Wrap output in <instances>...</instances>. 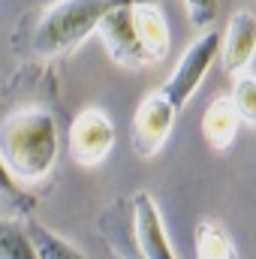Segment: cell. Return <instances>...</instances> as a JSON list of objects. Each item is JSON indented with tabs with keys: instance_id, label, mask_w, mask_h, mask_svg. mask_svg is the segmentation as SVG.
I'll list each match as a JSON object with an SVG mask.
<instances>
[{
	"instance_id": "6da1fadb",
	"label": "cell",
	"mask_w": 256,
	"mask_h": 259,
	"mask_svg": "<svg viewBox=\"0 0 256 259\" xmlns=\"http://www.w3.org/2000/svg\"><path fill=\"white\" fill-rule=\"evenodd\" d=\"M0 154L15 181L36 184V181L49 178L58 163V154H61L55 115L39 106H30V109H18L9 118H3Z\"/></svg>"
},
{
	"instance_id": "7a4b0ae2",
	"label": "cell",
	"mask_w": 256,
	"mask_h": 259,
	"mask_svg": "<svg viewBox=\"0 0 256 259\" xmlns=\"http://www.w3.org/2000/svg\"><path fill=\"white\" fill-rule=\"evenodd\" d=\"M133 3H160V0H55L36 15L27 36V49L39 58L69 55L91 33H97L100 21L112 9Z\"/></svg>"
},
{
	"instance_id": "3957f363",
	"label": "cell",
	"mask_w": 256,
	"mask_h": 259,
	"mask_svg": "<svg viewBox=\"0 0 256 259\" xmlns=\"http://www.w3.org/2000/svg\"><path fill=\"white\" fill-rule=\"evenodd\" d=\"M220 46H223V33L211 27V30H205L199 39H193L190 46L184 49V55L178 58V64H175V69H172V75H169L166 84L160 88L163 97H166L178 112L187 109V103L193 100V94L199 91L205 72L211 69L214 58L220 55Z\"/></svg>"
},
{
	"instance_id": "277c9868",
	"label": "cell",
	"mask_w": 256,
	"mask_h": 259,
	"mask_svg": "<svg viewBox=\"0 0 256 259\" xmlns=\"http://www.w3.org/2000/svg\"><path fill=\"white\" fill-rule=\"evenodd\" d=\"M115 139H118V133H115L112 118L103 109L91 106V109H81L72 118L69 133H66V151L78 166L94 169L112 154Z\"/></svg>"
},
{
	"instance_id": "5b68a950",
	"label": "cell",
	"mask_w": 256,
	"mask_h": 259,
	"mask_svg": "<svg viewBox=\"0 0 256 259\" xmlns=\"http://www.w3.org/2000/svg\"><path fill=\"white\" fill-rule=\"evenodd\" d=\"M175 118H178V109L163 97V91H151L139 103V109L133 115V127H130V142H133L136 157H142V160L154 157L172 136Z\"/></svg>"
},
{
	"instance_id": "8992f818",
	"label": "cell",
	"mask_w": 256,
	"mask_h": 259,
	"mask_svg": "<svg viewBox=\"0 0 256 259\" xmlns=\"http://www.w3.org/2000/svg\"><path fill=\"white\" fill-rule=\"evenodd\" d=\"M136 6V3H133ZM133 6H118L112 9L100 27H97V36L103 39L109 58L115 64L127 66V69H139V66L154 64L151 55L145 52L142 46V36H139V27H136V15H133Z\"/></svg>"
},
{
	"instance_id": "52a82bcc",
	"label": "cell",
	"mask_w": 256,
	"mask_h": 259,
	"mask_svg": "<svg viewBox=\"0 0 256 259\" xmlns=\"http://www.w3.org/2000/svg\"><path fill=\"white\" fill-rule=\"evenodd\" d=\"M130 214H133V238L136 247L145 259H178L172 244H169V232L163 226V214L157 208V202L151 199L148 190H139L130 202Z\"/></svg>"
},
{
	"instance_id": "ba28073f",
	"label": "cell",
	"mask_w": 256,
	"mask_h": 259,
	"mask_svg": "<svg viewBox=\"0 0 256 259\" xmlns=\"http://www.w3.org/2000/svg\"><path fill=\"white\" fill-rule=\"evenodd\" d=\"M256 58V15L250 9H238L223 33L220 64L229 75H241Z\"/></svg>"
},
{
	"instance_id": "9c48e42d",
	"label": "cell",
	"mask_w": 256,
	"mask_h": 259,
	"mask_svg": "<svg viewBox=\"0 0 256 259\" xmlns=\"http://www.w3.org/2000/svg\"><path fill=\"white\" fill-rule=\"evenodd\" d=\"M241 115L232 103V97H217L211 100V106L202 112V136L208 142L211 151L223 154L232 148V142L238 139V130H241Z\"/></svg>"
},
{
	"instance_id": "30bf717a",
	"label": "cell",
	"mask_w": 256,
	"mask_h": 259,
	"mask_svg": "<svg viewBox=\"0 0 256 259\" xmlns=\"http://www.w3.org/2000/svg\"><path fill=\"white\" fill-rule=\"evenodd\" d=\"M133 15H136V27H139L142 46L151 55V61L154 64L163 61L169 55V21H166V12L160 9V3H136Z\"/></svg>"
},
{
	"instance_id": "8fae6325",
	"label": "cell",
	"mask_w": 256,
	"mask_h": 259,
	"mask_svg": "<svg viewBox=\"0 0 256 259\" xmlns=\"http://www.w3.org/2000/svg\"><path fill=\"white\" fill-rule=\"evenodd\" d=\"M100 232L109 238L112 253L118 259H145L136 247V238H133V214H127V208L121 202L109 205L100 214Z\"/></svg>"
},
{
	"instance_id": "7c38bea8",
	"label": "cell",
	"mask_w": 256,
	"mask_h": 259,
	"mask_svg": "<svg viewBox=\"0 0 256 259\" xmlns=\"http://www.w3.org/2000/svg\"><path fill=\"white\" fill-rule=\"evenodd\" d=\"M193 250L196 259H238V247L226 226L217 220H199L193 229Z\"/></svg>"
},
{
	"instance_id": "4fadbf2b",
	"label": "cell",
	"mask_w": 256,
	"mask_h": 259,
	"mask_svg": "<svg viewBox=\"0 0 256 259\" xmlns=\"http://www.w3.org/2000/svg\"><path fill=\"white\" fill-rule=\"evenodd\" d=\"M24 229H27V235H30L39 259H88L78 247H72L64 235H58L55 229H49L39 220H27Z\"/></svg>"
},
{
	"instance_id": "5bb4252c",
	"label": "cell",
	"mask_w": 256,
	"mask_h": 259,
	"mask_svg": "<svg viewBox=\"0 0 256 259\" xmlns=\"http://www.w3.org/2000/svg\"><path fill=\"white\" fill-rule=\"evenodd\" d=\"M33 208V199L21 190V181L12 178L3 154H0V214L6 217H27Z\"/></svg>"
},
{
	"instance_id": "9a60e30c",
	"label": "cell",
	"mask_w": 256,
	"mask_h": 259,
	"mask_svg": "<svg viewBox=\"0 0 256 259\" xmlns=\"http://www.w3.org/2000/svg\"><path fill=\"white\" fill-rule=\"evenodd\" d=\"M0 259H39L24 226L0 220Z\"/></svg>"
},
{
	"instance_id": "2e32d148",
	"label": "cell",
	"mask_w": 256,
	"mask_h": 259,
	"mask_svg": "<svg viewBox=\"0 0 256 259\" xmlns=\"http://www.w3.org/2000/svg\"><path fill=\"white\" fill-rule=\"evenodd\" d=\"M232 103L241 115L244 124L256 127V75L250 72H241L235 78V88H232Z\"/></svg>"
},
{
	"instance_id": "e0dca14e",
	"label": "cell",
	"mask_w": 256,
	"mask_h": 259,
	"mask_svg": "<svg viewBox=\"0 0 256 259\" xmlns=\"http://www.w3.org/2000/svg\"><path fill=\"white\" fill-rule=\"evenodd\" d=\"M184 9H187V18H190L193 27H199V30H211L214 27L217 0H184Z\"/></svg>"
}]
</instances>
